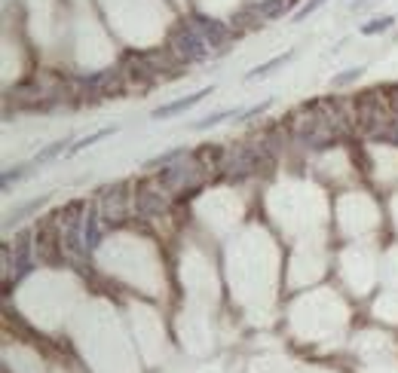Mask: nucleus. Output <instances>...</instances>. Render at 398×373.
I'll return each instance as SVG.
<instances>
[{"mask_svg": "<svg viewBox=\"0 0 398 373\" xmlns=\"http://www.w3.org/2000/svg\"><path fill=\"white\" fill-rule=\"evenodd\" d=\"M211 92H215V86H206V89L193 92V95H187V98L169 101V105H163V107H156V110H153V119H169V117H178V114H184V110L197 107L202 98H209V95H211Z\"/></svg>", "mask_w": 398, "mask_h": 373, "instance_id": "nucleus-3", "label": "nucleus"}, {"mask_svg": "<svg viewBox=\"0 0 398 373\" xmlns=\"http://www.w3.org/2000/svg\"><path fill=\"white\" fill-rule=\"evenodd\" d=\"M40 205H46V196H40V199H34V202H28V205H22V208H18V211H13V214H9V218H6V230H9V227H13V223H16V220H22V218H25V214H31V211H37V208H40Z\"/></svg>", "mask_w": 398, "mask_h": 373, "instance_id": "nucleus-10", "label": "nucleus"}, {"mask_svg": "<svg viewBox=\"0 0 398 373\" xmlns=\"http://www.w3.org/2000/svg\"><path fill=\"white\" fill-rule=\"evenodd\" d=\"M193 25H197V31L206 37L211 49H221V46L230 43V37H233V31H230V25H224L221 18H209V16H193L190 18Z\"/></svg>", "mask_w": 398, "mask_h": 373, "instance_id": "nucleus-2", "label": "nucleus"}, {"mask_svg": "<svg viewBox=\"0 0 398 373\" xmlns=\"http://www.w3.org/2000/svg\"><path fill=\"white\" fill-rule=\"evenodd\" d=\"M371 4H374V0H353V4H349V9H353V13H358V9H368Z\"/></svg>", "mask_w": 398, "mask_h": 373, "instance_id": "nucleus-15", "label": "nucleus"}, {"mask_svg": "<svg viewBox=\"0 0 398 373\" xmlns=\"http://www.w3.org/2000/svg\"><path fill=\"white\" fill-rule=\"evenodd\" d=\"M64 147H68V141H55V144H49L43 153H37V156H34V165L55 160V156H59V153H64Z\"/></svg>", "mask_w": 398, "mask_h": 373, "instance_id": "nucleus-13", "label": "nucleus"}, {"mask_svg": "<svg viewBox=\"0 0 398 373\" xmlns=\"http://www.w3.org/2000/svg\"><path fill=\"white\" fill-rule=\"evenodd\" d=\"M392 25H395V16H377V18H371V22L358 25V34L362 37H380V34L390 31Z\"/></svg>", "mask_w": 398, "mask_h": 373, "instance_id": "nucleus-7", "label": "nucleus"}, {"mask_svg": "<svg viewBox=\"0 0 398 373\" xmlns=\"http://www.w3.org/2000/svg\"><path fill=\"white\" fill-rule=\"evenodd\" d=\"M172 52L178 55L181 61L193 64V61H206L209 55H211V46H209L206 37L197 31V25L184 22V25H178L172 31Z\"/></svg>", "mask_w": 398, "mask_h": 373, "instance_id": "nucleus-1", "label": "nucleus"}, {"mask_svg": "<svg viewBox=\"0 0 398 373\" xmlns=\"http://www.w3.org/2000/svg\"><path fill=\"white\" fill-rule=\"evenodd\" d=\"M291 59H294V49H291V52H282V55H276V59L264 61V64H257L254 71H248V80H261V77H270V73H273L276 68H282V64H288Z\"/></svg>", "mask_w": 398, "mask_h": 373, "instance_id": "nucleus-6", "label": "nucleus"}, {"mask_svg": "<svg viewBox=\"0 0 398 373\" xmlns=\"http://www.w3.org/2000/svg\"><path fill=\"white\" fill-rule=\"evenodd\" d=\"M362 73H365V68H362V64H358V68H346V71H340L337 77H331V86H334V89H340V86H349V83H356L358 77H362Z\"/></svg>", "mask_w": 398, "mask_h": 373, "instance_id": "nucleus-8", "label": "nucleus"}, {"mask_svg": "<svg viewBox=\"0 0 398 373\" xmlns=\"http://www.w3.org/2000/svg\"><path fill=\"white\" fill-rule=\"evenodd\" d=\"M230 117H239V110H218V114H209V117H202L199 123H193V129H211V126L224 123V119H230Z\"/></svg>", "mask_w": 398, "mask_h": 373, "instance_id": "nucleus-9", "label": "nucleus"}, {"mask_svg": "<svg viewBox=\"0 0 398 373\" xmlns=\"http://www.w3.org/2000/svg\"><path fill=\"white\" fill-rule=\"evenodd\" d=\"M107 135H114V129H101V132H95V135H89V138H83V141H77L71 147L68 153H80V150H86V147H92L95 141H101V138H107Z\"/></svg>", "mask_w": 398, "mask_h": 373, "instance_id": "nucleus-14", "label": "nucleus"}, {"mask_svg": "<svg viewBox=\"0 0 398 373\" xmlns=\"http://www.w3.org/2000/svg\"><path fill=\"white\" fill-rule=\"evenodd\" d=\"M178 156H184V147H175V150H165V153H160V156H153V160H147V169H156V165H169V162H175Z\"/></svg>", "mask_w": 398, "mask_h": 373, "instance_id": "nucleus-12", "label": "nucleus"}, {"mask_svg": "<svg viewBox=\"0 0 398 373\" xmlns=\"http://www.w3.org/2000/svg\"><path fill=\"white\" fill-rule=\"evenodd\" d=\"M101 242V227H98V211L89 208L86 214V223H83V245H86L89 251H95Z\"/></svg>", "mask_w": 398, "mask_h": 373, "instance_id": "nucleus-5", "label": "nucleus"}, {"mask_svg": "<svg viewBox=\"0 0 398 373\" xmlns=\"http://www.w3.org/2000/svg\"><path fill=\"white\" fill-rule=\"evenodd\" d=\"M298 4V0H261V4L254 6V13L261 18H270V22H276V18H285V13H291V6Z\"/></svg>", "mask_w": 398, "mask_h": 373, "instance_id": "nucleus-4", "label": "nucleus"}, {"mask_svg": "<svg viewBox=\"0 0 398 373\" xmlns=\"http://www.w3.org/2000/svg\"><path fill=\"white\" fill-rule=\"evenodd\" d=\"M325 4H328V0H307V4H303L298 13H294V22H307V18H310L312 13H319V9L325 6Z\"/></svg>", "mask_w": 398, "mask_h": 373, "instance_id": "nucleus-11", "label": "nucleus"}]
</instances>
